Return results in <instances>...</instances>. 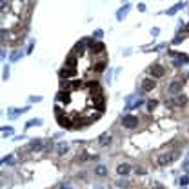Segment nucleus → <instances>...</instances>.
<instances>
[{
	"label": "nucleus",
	"mask_w": 189,
	"mask_h": 189,
	"mask_svg": "<svg viewBox=\"0 0 189 189\" xmlns=\"http://www.w3.org/2000/svg\"><path fill=\"white\" fill-rule=\"evenodd\" d=\"M173 158H175V155H167V153H162V155L158 156V164H160V166H166V164H169Z\"/></svg>",
	"instance_id": "nucleus-1"
},
{
	"label": "nucleus",
	"mask_w": 189,
	"mask_h": 189,
	"mask_svg": "<svg viewBox=\"0 0 189 189\" xmlns=\"http://www.w3.org/2000/svg\"><path fill=\"white\" fill-rule=\"evenodd\" d=\"M136 124H138V120H136L135 116H126V118H124V126H126V127H135Z\"/></svg>",
	"instance_id": "nucleus-2"
},
{
	"label": "nucleus",
	"mask_w": 189,
	"mask_h": 189,
	"mask_svg": "<svg viewBox=\"0 0 189 189\" xmlns=\"http://www.w3.org/2000/svg\"><path fill=\"white\" fill-rule=\"evenodd\" d=\"M151 73H153V76H164V73H166V69L162 67V66H153V69H151Z\"/></svg>",
	"instance_id": "nucleus-3"
},
{
	"label": "nucleus",
	"mask_w": 189,
	"mask_h": 189,
	"mask_svg": "<svg viewBox=\"0 0 189 189\" xmlns=\"http://www.w3.org/2000/svg\"><path fill=\"white\" fill-rule=\"evenodd\" d=\"M153 87H155V80H151V78H146V80L142 82V89H144V91H149Z\"/></svg>",
	"instance_id": "nucleus-4"
},
{
	"label": "nucleus",
	"mask_w": 189,
	"mask_h": 189,
	"mask_svg": "<svg viewBox=\"0 0 189 189\" xmlns=\"http://www.w3.org/2000/svg\"><path fill=\"white\" fill-rule=\"evenodd\" d=\"M73 75H75V69H73V67H66V69L60 71V76H62V78H69V76H73Z\"/></svg>",
	"instance_id": "nucleus-5"
},
{
	"label": "nucleus",
	"mask_w": 189,
	"mask_h": 189,
	"mask_svg": "<svg viewBox=\"0 0 189 189\" xmlns=\"http://www.w3.org/2000/svg\"><path fill=\"white\" fill-rule=\"evenodd\" d=\"M58 122H60L62 127H69V126H71V120H69V118H64L62 113H58Z\"/></svg>",
	"instance_id": "nucleus-6"
},
{
	"label": "nucleus",
	"mask_w": 189,
	"mask_h": 189,
	"mask_svg": "<svg viewBox=\"0 0 189 189\" xmlns=\"http://www.w3.org/2000/svg\"><path fill=\"white\" fill-rule=\"evenodd\" d=\"M116 171H118L120 175H126V173H129V166H127V164H120Z\"/></svg>",
	"instance_id": "nucleus-7"
},
{
	"label": "nucleus",
	"mask_w": 189,
	"mask_h": 189,
	"mask_svg": "<svg viewBox=\"0 0 189 189\" xmlns=\"http://www.w3.org/2000/svg\"><path fill=\"white\" fill-rule=\"evenodd\" d=\"M180 87H182V80H178V82H175V84H173V86H171V93H176V91H178V89H180Z\"/></svg>",
	"instance_id": "nucleus-8"
},
{
	"label": "nucleus",
	"mask_w": 189,
	"mask_h": 189,
	"mask_svg": "<svg viewBox=\"0 0 189 189\" xmlns=\"http://www.w3.org/2000/svg\"><path fill=\"white\" fill-rule=\"evenodd\" d=\"M93 51L95 53H102V51H104V44H98V42L95 44L93 42Z\"/></svg>",
	"instance_id": "nucleus-9"
},
{
	"label": "nucleus",
	"mask_w": 189,
	"mask_h": 189,
	"mask_svg": "<svg viewBox=\"0 0 189 189\" xmlns=\"http://www.w3.org/2000/svg\"><path fill=\"white\" fill-rule=\"evenodd\" d=\"M107 142H111V136H109V135H102V138H100V144H102V146H106Z\"/></svg>",
	"instance_id": "nucleus-10"
},
{
	"label": "nucleus",
	"mask_w": 189,
	"mask_h": 189,
	"mask_svg": "<svg viewBox=\"0 0 189 189\" xmlns=\"http://www.w3.org/2000/svg\"><path fill=\"white\" fill-rule=\"evenodd\" d=\"M75 64H76V58L75 57H69V58H67V67H73V69H75Z\"/></svg>",
	"instance_id": "nucleus-11"
},
{
	"label": "nucleus",
	"mask_w": 189,
	"mask_h": 189,
	"mask_svg": "<svg viewBox=\"0 0 189 189\" xmlns=\"http://www.w3.org/2000/svg\"><path fill=\"white\" fill-rule=\"evenodd\" d=\"M186 100H187V98H186V96H182V95H180V96H178V98H176V104H178V106H184V104H186Z\"/></svg>",
	"instance_id": "nucleus-12"
},
{
	"label": "nucleus",
	"mask_w": 189,
	"mask_h": 189,
	"mask_svg": "<svg viewBox=\"0 0 189 189\" xmlns=\"http://www.w3.org/2000/svg\"><path fill=\"white\" fill-rule=\"evenodd\" d=\"M104 67H106V62H104V60H100V62L96 64V71H102Z\"/></svg>",
	"instance_id": "nucleus-13"
},
{
	"label": "nucleus",
	"mask_w": 189,
	"mask_h": 189,
	"mask_svg": "<svg viewBox=\"0 0 189 189\" xmlns=\"http://www.w3.org/2000/svg\"><path fill=\"white\" fill-rule=\"evenodd\" d=\"M96 173H98V175H106V169H104V166H100V167L96 169Z\"/></svg>",
	"instance_id": "nucleus-14"
},
{
	"label": "nucleus",
	"mask_w": 189,
	"mask_h": 189,
	"mask_svg": "<svg viewBox=\"0 0 189 189\" xmlns=\"http://www.w3.org/2000/svg\"><path fill=\"white\" fill-rule=\"evenodd\" d=\"M147 107H149V109H153V107H156V102H155V100H153V102H149V104H147Z\"/></svg>",
	"instance_id": "nucleus-15"
},
{
	"label": "nucleus",
	"mask_w": 189,
	"mask_h": 189,
	"mask_svg": "<svg viewBox=\"0 0 189 189\" xmlns=\"http://www.w3.org/2000/svg\"><path fill=\"white\" fill-rule=\"evenodd\" d=\"M186 31H187V33H189V26H187V29H186Z\"/></svg>",
	"instance_id": "nucleus-16"
}]
</instances>
